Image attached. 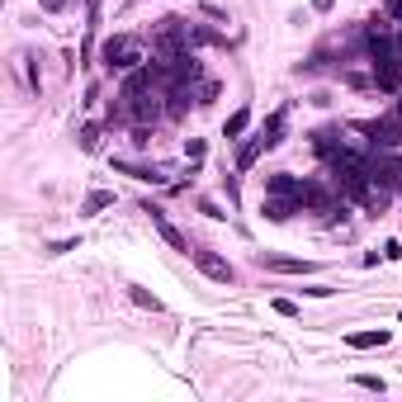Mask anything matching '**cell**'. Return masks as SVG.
Instances as JSON below:
<instances>
[{
    "mask_svg": "<svg viewBox=\"0 0 402 402\" xmlns=\"http://www.w3.org/2000/svg\"><path fill=\"white\" fill-rule=\"evenodd\" d=\"M100 57H105L109 71H138V66H147V43L142 38H133V33H114L105 47H100Z\"/></svg>",
    "mask_w": 402,
    "mask_h": 402,
    "instance_id": "6da1fadb",
    "label": "cell"
},
{
    "mask_svg": "<svg viewBox=\"0 0 402 402\" xmlns=\"http://www.w3.org/2000/svg\"><path fill=\"white\" fill-rule=\"evenodd\" d=\"M284 124H289V114H284V109H275V114L265 119V128H261V133H256V138H251L247 147L237 152V166L247 170V166H251V161H256L261 152H270V147H279V142H284Z\"/></svg>",
    "mask_w": 402,
    "mask_h": 402,
    "instance_id": "7a4b0ae2",
    "label": "cell"
},
{
    "mask_svg": "<svg viewBox=\"0 0 402 402\" xmlns=\"http://www.w3.org/2000/svg\"><path fill=\"white\" fill-rule=\"evenodd\" d=\"M370 133H374V147H384V152L402 147V109H393V114H384V119H374Z\"/></svg>",
    "mask_w": 402,
    "mask_h": 402,
    "instance_id": "3957f363",
    "label": "cell"
},
{
    "mask_svg": "<svg viewBox=\"0 0 402 402\" xmlns=\"http://www.w3.org/2000/svg\"><path fill=\"white\" fill-rule=\"evenodd\" d=\"M374 85L379 90H402V52L374 57Z\"/></svg>",
    "mask_w": 402,
    "mask_h": 402,
    "instance_id": "277c9868",
    "label": "cell"
},
{
    "mask_svg": "<svg viewBox=\"0 0 402 402\" xmlns=\"http://www.w3.org/2000/svg\"><path fill=\"white\" fill-rule=\"evenodd\" d=\"M194 265H199V270L213 279V284H232V279H237V275H232V265L223 261L218 251H194Z\"/></svg>",
    "mask_w": 402,
    "mask_h": 402,
    "instance_id": "5b68a950",
    "label": "cell"
},
{
    "mask_svg": "<svg viewBox=\"0 0 402 402\" xmlns=\"http://www.w3.org/2000/svg\"><path fill=\"white\" fill-rule=\"evenodd\" d=\"M142 213L152 218V227H156V232L166 237V247H175V251H189V242H185V237H180V227H170V218L161 213V208H152V203H147Z\"/></svg>",
    "mask_w": 402,
    "mask_h": 402,
    "instance_id": "8992f818",
    "label": "cell"
},
{
    "mask_svg": "<svg viewBox=\"0 0 402 402\" xmlns=\"http://www.w3.org/2000/svg\"><path fill=\"white\" fill-rule=\"evenodd\" d=\"M298 203L326 213V208H331V194H326V185H317V180H303V185H298Z\"/></svg>",
    "mask_w": 402,
    "mask_h": 402,
    "instance_id": "52a82bcc",
    "label": "cell"
},
{
    "mask_svg": "<svg viewBox=\"0 0 402 402\" xmlns=\"http://www.w3.org/2000/svg\"><path fill=\"white\" fill-rule=\"evenodd\" d=\"M265 194H284V199H298V180L289 170H275V175H265Z\"/></svg>",
    "mask_w": 402,
    "mask_h": 402,
    "instance_id": "ba28073f",
    "label": "cell"
},
{
    "mask_svg": "<svg viewBox=\"0 0 402 402\" xmlns=\"http://www.w3.org/2000/svg\"><path fill=\"white\" fill-rule=\"evenodd\" d=\"M265 265L279 270V275H312V270H317L312 261H294V256H265Z\"/></svg>",
    "mask_w": 402,
    "mask_h": 402,
    "instance_id": "9c48e42d",
    "label": "cell"
},
{
    "mask_svg": "<svg viewBox=\"0 0 402 402\" xmlns=\"http://www.w3.org/2000/svg\"><path fill=\"white\" fill-rule=\"evenodd\" d=\"M345 345H350V350H374V345H388V331L384 326H374V331H350Z\"/></svg>",
    "mask_w": 402,
    "mask_h": 402,
    "instance_id": "30bf717a",
    "label": "cell"
},
{
    "mask_svg": "<svg viewBox=\"0 0 402 402\" xmlns=\"http://www.w3.org/2000/svg\"><path fill=\"white\" fill-rule=\"evenodd\" d=\"M261 213L270 218V223H289V218H294V199H284V194H270Z\"/></svg>",
    "mask_w": 402,
    "mask_h": 402,
    "instance_id": "8fae6325",
    "label": "cell"
},
{
    "mask_svg": "<svg viewBox=\"0 0 402 402\" xmlns=\"http://www.w3.org/2000/svg\"><path fill=\"white\" fill-rule=\"evenodd\" d=\"M109 203H114V189H90L85 203H81V213L90 218V213H100V208H109Z\"/></svg>",
    "mask_w": 402,
    "mask_h": 402,
    "instance_id": "7c38bea8",
    "label": "cell"
},
{
    "mask_svg": "<svg viewBox=\"0 0 402 402\" xmlns=\"http://www.w3.org/2000/svg\"><path fill=\"white\" fill-rule=\"evenodd\" d=\"M251 128V109H237L232 119H227V124H223V138H242V133H247Z\"/></svg>",
    "mask_w": 402,
    "mask_h": 402,
    "instance_id": "4fadbf2b",
    "label": "cell"
},
{
    "mask_svg": "<svg viewBox=\"0 0 402 402\" xmlns=\"http://www.w3.org/2000/svg\"><path fill=\"white\" fill-rule=\"evenodd\" d=\"M133 303H138V308H152V312H161V298H152L147 289H133Z\"/></svg>",
    "mask_w": 402,
    "mask_h": 402,
    "instance_id": "5bb4252c",
    "label": "cell"
},
{
    "mask_svg": "<svg viewBox=\"0 0 402 402\" xmlns=\"http://www.w3.org/2000/svg\"><path fill=\"white\" fill-rule=\"evenodd\" d=\"M81 147H85V152H95V147H100V128H81Z\"/></svg>",
    "mask_w": 402,
    "mask_h": 402,
    "instance_id": "9a60e30c",
    "label": "cell"
},
{
    "mask_svg": "<svg viewBox=\"0 0 402 402\" xmlns=\"http://www.w3.org/2000/svg\"><path fill=\"white\" fill-rule=\"evenodd\" d=\"M185 156H189V161H203V138H189L185 142Z\"/></svg>",
    "mask_w": 402,
    "mask_h": 402,
    "instance_id": "2e32d148",
    "label": "cell"
},
{
    "mask_svg": "<svg viewBox=\"0 0 402 402\" xmlns=\"http://www.w3.org/2000/svg\"><path fill=\"white\" fill-rule=\"evenodd\" d=\"M355 384H360V388H370V393H384V379H374V374H360Z\"/></svg>",
    "mask_w": 402,
    "mask_h": 402,
    "instance_id": "e0dca14e",
    "label": "cell"
},
{
    "mask_svg": "<svg viewBox=\"0 0 402 402\" xmlns=\"http://www.w3.org/2000/svg\"><path fill=\"white\" fill-rule=\"evenodd\" d=\"M275 312H279V317H298V308L289 303V298H275Z\"/></svg>",
    "mask_w": 402,
    "mask_h": 402,
    "instance_id": "ac0fdd59",
    "label": "cell"
},
{
    "mask_svg": "<svg viewBox=\"0 0 402 402\" xmlns=\"http://www.w3.org/2000/svg\"><path fill=\"white\" fill-rule=\"evenodd\" d=\"M384 15H388V19H402V0H388V5H384Z\"/></svg>",
    "mask_w": 402,
    "mask_h": 402,
    "instance_id": "d6986e66",
    "label": "cell"
},
{
    "mask_svg": "<svg viewBox=\"0 0 402 402\" xmlns=\"http://www.w3.org/2000/svg\"><path fill=\"white\" fill-rule=\"evenodd\" d=\"M331 5H336V0H312V10H322V15L331 10Z\"/></svg>",
    "mask_w": 402,
    "mask_h": 402,
    "instance_id": "ffe728a7",
    "label": "cell"
},
{
    "mask_svg": "<svg viewBox=\"0 0 402 402\" xmlns=\"http://www.w3.org/2000/svg\"><path fill=\"white\" fill-rule=\"evenodd\" d=\"M66 0H43V10H62Z\"/></svg>",
    "mask_w": 402,
    "mask_h": 402,
    "instance_id": "44dd1931",
    "label": "cell"
}]
</instances>
